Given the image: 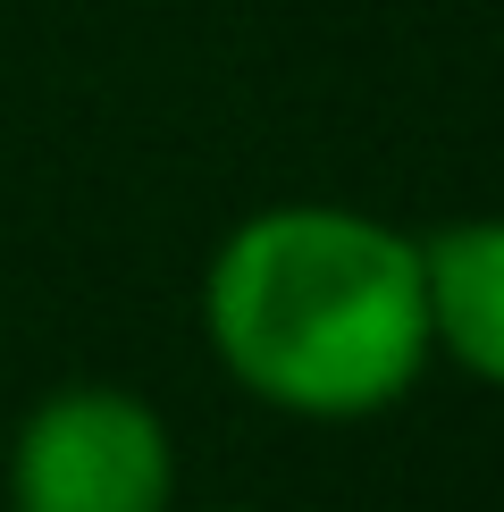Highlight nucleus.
Masks as SVG:
<instances>
[{
  "label": "nucleus",
  "mask_w": 504,
  "mask_h": 512,
  "mask_svg": "<svg viewBox=\"0 0 504 512\" xmlns=\"http://www.w3.org/2000/svg\"><path fill=\"white\" fill-rule=\"evenodd\" d=\"M210 512H261V504H210Z\"/></svg>",
  "instance_id": "20e7f679"
},
{
  "label": "nucleus",
  "mask_w": 504,
  "mask_h": 512,
  "mask_svg": "<svg viewBox=\"0 0 504 512\" xmlns=\"http://www.w3.org/2000/svg\"><path fill=\"white\" fill-rule=\"evenodd\" d=\"M420 303L429 353L504 387V219H454L420 236Z\"/></svg>",
  "instance_id": "7ed1b4c3"
},
{
  "label": "nucleus",
  "mask_w": 504,
  "mask_h": 512,
  "mask_svg": "<svg viewBox=\"0 0 504 512\" xmlns=\"http://www.w3.org/2000/svg\"><path fill=\"white\" fill-rule=\"evenodd\" d=\"M202 328L252 403L370 420L429 370L420 244L345 202H269L210 252Z\"/></svg>",
  "instance_id": "f257e3e1"
},
{
  "label": "nucleus",
  "mask_w": 504,
  "mask_h": 512,
  "mask_svg": "<svg viewBox=\"0 0 504 512\" xmlns=\"http://www.w3.org/2000/svg\"><path fill=\"white\" fill-rule=\"evenodd\" d=\"M9 512H177L168 420L126 387H51L9 437Z\"/></svg>",
  "instance_id": "f03ea898"
}]
</instances>
